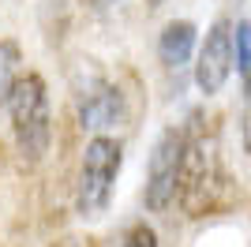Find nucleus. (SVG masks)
<instances>
[{
    "label": "nucleus",
    "mask_w": 251,
    "mask_h": 247,
    "mask_svg": "<svg viewBox=\"0 0 251 247\" xmlns=\"http://www.w3.org/2000/svg\"><path fill=\"white\" fill-rule=\"evenodd\" d=\"M236 72L251 75V23L236 26Z\"/></svg>",
    "instance_id": "1a4fd4ad"
},
{
    "label": "nucleus",
    "mask_w": 251,
    "mask_h": 247,
    "mask_svg": "<svg viewBox=\"0 0 251 247\" xmlns=\"http://www.w3.org/2000/svg\"><path fill=\"white\" fill-rule=\"evenodd\" d=\"M195 45H199L195 23L173 19V23H165V30H161V38H157V56H161L165 68H184V64L195 56Z\"/></svg>",
    "instance_id": "0eeeda50"
},
{
    "label": "nucleus",
    "mask_w": 251,
    "mask_h": 247,
    "mask_svg": "<svg viewBox=\"0 0 251 247\" xmlns=\"http://www.w3.org/2000/svg\"><path fill=\"white\" fill-rule=\"evenodd\" d=\"M184 146H188L184 127H165L157 135L147 161V187H143V202H147L150 214H165L169 206H176L180 173H184Z\"/></svg>",
    "instance_id": "20e7f679"
},
{
    "label": "nucleus",
    "mask_w": 251,
    "mask_h": 247,
    "mask_svg": "<svg viewBox=\"0 0 251 247\" xmlns=\"http://www.w3.org/2000/svg\"><path fill=\"white\" fill-rule=\"evenodd\" d=\"M19 64H23V52L15 41L0 38V109H8V98L19 82Z\"/></svg>",
    "instance_id": "6e6552de"
},
{
    "label": "nucleus",
    "mask_w": 251,
    "mask_h": 247,
    "mask_svg": "<svg viewBox=\"0 0 251 247\" xmlns=\"http://www.w3.org/2000/svg\"><path fill=\"white\" fill-rule=\"evenodd\" d=\"M124 169V146L113 135H94L83 146V161H79V176H75V214L83 221H98L109 210Z\"/></svg>",
    "instance_id": "7ed1b4c3"
},
{
    "label": "nucleus",
    "mask_w": 251,
    "mask_h": 247,
    "mask_svg": "<svg viewBox=\"0 0 251 247\" xmlns=\"http://www.w3.org/2000/svg\"><path fill=\"white\" fill-rule=\"evenodd\" d=\"M240 139L251 154V75H244V105H240Z\"/></svg>",
    "instance_id": "9b49d317"
},
{
    "label": "nucleus",
    "mask_w": 251,
    "mask_h": 247,
    "mask_svg": "<svg viewBox=\"0 0 251 247\" xmlns=\"http://www.w3.org/2000/svg\"><path fill=\"white\" fill-rule=\"evenodd\" d=\"M232 68H236V26L229 19H214L195 52V86L214 98L229 82Z\"/></svg>",
    "instance_id": "39448f33"
},
{
    "label": "nucleus",
    "mask_w": 251,
    "mask_h": 247,
    "mask_svg": "<svg viewBox=\"0 0 251 247\" xmlns=\"http://www.w3.org/2000/svg\"><path fill=\"white\" fill-rule=\"evenodd\" d=\"M120 247H157V232L147 225V221H135V225L124 232Z\"/></svg>",
    "instance_id": "9d476101"
},
{
    "label": "nucleus",
    "mask_w": 251,
    "mask_h": 247,
    "mask_svg": "<svg viewBox=\"0 0 251 247\" xmlns=\"http://www.w3.org/2000/svg\"><path fill=\"white\" fill-rule=\"evenodd\" d=\"M98 4H101V8H105V4H116V0H98Z\"/></svg>",
    "instance_id": "ddd939ff"
},
{
    "label": "nucleus",
    "mask_w": 251,
    "mask_h": 247,
    "mask_svg": "<svg viewBox=\"0 0 251 247\" xmlns=\"http://www.w3.org/2000/svg\"><path fill=\"white\" fill-rule=\"evenodd\" d=\"M188 131V146H184V173H180V210L188 217H202L210 210L221 206L225 195V169H221V154H218V139L210 131L202 116H191Z\"/></svg>",
    "instance_id": "f257e3e1"
},
{
    "label": "nucleus",
    "mask_w": 251,
    "mask_h": 247,
    "mask_svg": "<svg viewBox=\"0 0 251 247\" xmlns=\"http://www.w3.org/2000/svg\"><path fill=\"white\" fill-rule=\"evenodd\" d=\"M75 109H79V124H83V131H94V135H105L120 127L127 116V105H124V94L120 86L109 79H90L79 90L75 98Z\"/></svg>",
    "instance_id": "423d86ee"
},
{
    "label": "nucleus",
    "mask_w": 251,
    "mask_h": 247,
    "mask_svg": "<svg viewBox=\"0 0 251 247\" xmlns=\"http://www.w3.org/2000/svg\"><path fill=\"white\" fill-rule=\"evenodd\" d=\"M52 247H98L94 240H60V244H52Z\"/></svg>",
    "instance_id": "f8f14e48"
},
{
    "label": "nucleus",
    "mask_w": 251,
    "mask_h": 247,
    "mask_svg": "<svg viewBox=\"0 0 251 247\" xmlns=\"http://www.w3.org/2000/svg\"><path fill=\"white\" fill-rule=\"evenodd\" d=\"M8 116H11V139H15L23 165H42L52 146V109H49L45 79L38 72L19 75V82L8 98Z\"/></svg>",
    "instance_id": "f03ea898"
}]
</instances>
